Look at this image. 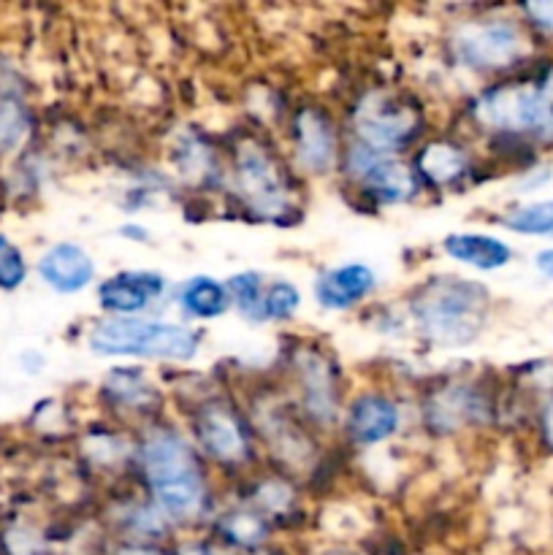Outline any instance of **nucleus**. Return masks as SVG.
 Wrapping results in <instances>:
<instances>
[{
  "label": "nucleus",
  "instance_id": "16",
  "mask_svg": "<svg viewBox=\"0 0 553 555\" xmlns=\"http://www.w3.org/2000/svg\"><path fill=\"white\" fill-rule=\"evenodd\" d=\"M374 274L369 266L350 263L331 269L314 285V296L325 309H350L372 293Z\"/></svg>",
  "mask_w": 553,
  "mask_h": 555
},
{
  "label": "nucleus",
  "instance_id": "12",
  "mask_svg": "<svg viewBox=\"0 0 553 555\" xmlns=\"http://www.w3.org/2000/svg\"><path fill=\"white\" fill-rule=\"evenodd\" d=\"M488 412L486 396L470 385H450L426 401V426L437 434L459 431L464 423H477Z\"/></svg>",
  "mask_w": 553,
  "mask_h": 555
},
{
  "label": "nucleus",
  "instance_id": "7",
  "mask_svg": "<svg viewBox=\"0 0 553 555\" xmlns=\"http://www.w3.org/2000/svg\"><path fill=\"white\" fill-rule=\"evenodd\" d=\"M450 52L472 70H499L518 63L526 52V38L507 20H472L450 36Z\"/></svg>",
  "mask_w": 553,
  "mask_h": 555
},
{
  "label": "nucleus",
  "instance_id": "22",
  "mask_svg": "<svg viewBox=\"0 0 553 555\" xmlns=\"http://www.w3.org/2000/svg\"><path fill=\"white\" fill-rule=\"evenodd\" d=\"M30 117L16 92L0 90V152H11L25 141Z\"/></svg>",
  "mask_w": 553,
  "mask_h": 555
},
{
  "label": "nucleus",
  "instance_id": "32",
  "mask_svg": "<svg viewBox=\"0 0 553 555\" xmlns=\"http://www.w3.org/2000/svg\"><path fill=\"white\" fill-rule=\"evenodd\" d=\"M526 14L535 20V25L553 33V3H529L526 5Z\"/></svg>",
  "mask_w": 553,
  "mask_h": 555
},
{
  "label": "nucleus",
  "instance_id": "5",
  "mask_svg": "<svg viewBox=\"0 0 553 555\" xmlns=\"http://www.w3.org/2000/svg\"><path fill=\"white\" fill-rule=\"evenodd\" d=\"M352 122H356L361 144L383 152V155H396L421 135L423 114L407 98L374 90L361 98L356 114H352Z\"/></svg>",
  "mask_w": 553,
  "mask_h": 555
},
{
  "label": "nucleus",
  "instance_id": "30",
  "mask_svg": "<svg viewBox=\"0 0 553 555\" xmlns=\"http://www.w3.org/2000/svg\"><path fill=\"white\" fill-rule=\"evenodd\" d=\"M535 87L537 101H540L542 130H545V139H553V68L542 74L540 79H535Z\"/></svg>",
  "mask_w": 553,
  "mask_h": 555
},
{
  "label": "nucleus",
  "instance_id": "10",
  "mask_svg": "<svg viewBox=\"0 0 553 555\" xmlns=\"http://www.w3.org/2000/svg\"><path fill=\"white\" fill-rule=\"evenodd\" d=\"M293 141L301 168L309 173H329L339 163V133L323 108H298L293 119Z\"/></svg>",
  "mask_w": 553,
  "mask_h": 555
},
{
  "label": "nucleus",
  "instance_id": "1",
  "mask_svg": "<svg viewBox=\"0 0 553 555\" xmlns=\"http://www.w3.org/2000/svg\"><path fill=\"white\" fill-rule=\"evenodd\" d=\"M136 461L152 499L171 524H195L206 513V472L182 434L173 428H150L136 448Z\"/></svg>",
  "mask_w": 553,
  "mask_h": 555
},
{
  "label": "nucleus",
  "instance_id": "9",
  "mask_svg": "<svg viewBox=\"0 0 553 555\" xmlns=\"http://www.w3.org/2000/svg\"><path fill=\"white\" fill-rule=\"evenodd\" d=\"M345 171L361 184L369 198H377L383 204H401L417 193L415 168L401 163L396 155L369 150L361 141L345 152Z\"/></svg>",
  "mask_w": 553,
  "mask_h": 555
},
{
  "label": "nucleus",
  "instance_id": "2",
  "mask_svg": "<svg viewBox=\"0 0 553 555\" xmlns=\"http://www.w3.org/2000/svg\"><path fill=\"white\" fill-rule=\"evenodd\" d=\"M410 312L423 339L437 347H464L486 325L488 291L459 276H434L412 293Z\"/></svg>",
  "mask_w": 553,
  "mask_h": 555
},
{
  "label": "nucleus",
  "instance_id": "8",
  "mask_svg": "<svg viewBox=\"0 0 553 555\" xmlns=\"http://www.w3.org/2000/svg\"><path fill=\"white\" fill-rule=\"evenodd\" d=\"M291 372L301 393L304 415L318 426H334L339 417V369L318 347H296L291 358Z\"/></svg>",
  "mask_w": 553,
  "mask_h": 555
},
{
  "label": "nucleus",
  "instance_id": "26",
  "mask_svg": "<svg viewBox=\"0 0 553 555\" xmlns=\"http://www.w3.org/2000/svg\"><path fill=\"white\" fill-rule=\"evenodd\" d=\"M177 163L182 168L184 177H206V171H215V155L209 152V146L198 139V135H188L182 144L177 146Z\"/></svg>",
  "mask_w": 553,
  "mask_h": 555
},
{
  "label": "nucleus",
  "instance_id": "31",
  "mask_svg": "<svg viewBox=\"0 0 553 555\" xmlns=\"http://www.w3.org/2000/svg\"><path fill=\"white\" fill-rule=\"evenodd\" d=\"M114 555H171L168 551H163L157 542H123V545L114 551Z\"/></svg>",
  "mask_w": 553,
  "mask_h": 555
},
{
  "label": "nucleus",
  "instance_id": "18",
  "mask_svg": "<svg viewBox=\"0 0 553 555\" xmlns=\"http://www.w3.org/2000/svg\"><path fill=\"white\" fill-rule=\"evenodd\" d=\"M103 399L117 412H130V415H139V412L152 410L157 404L155 388L146 383L139 369L108 372V377L103 379Z\"/></svg>",
  "mask_w": 553,
  "mask_h": 555
},
{
  "label": "nucleus",
  "instance_id": "36",
  "mask_svg": "<svg viewBox=\"0 0 553 555\" xmlns=\"http://www.w3.org/2000/svg\"><path fill=\"white\" fill-rule=\"evenodd\" d=\"M320 555H356L352 551H325V553H320Z\"/></svg>",
  "mask_w": 553,
  "mask_h": 555
},
{
  "label": "nucleus",
  "instance_id": "33",
  "mask_svg": "<svg viewBox=\"0 0 553 555\" xmlns=\"http://www.w3.org/2000/svg\"><path fill=\"white\" fill-rule=\"evenodd\" d=\"M171 555H220V551H217L211 542L195 540V542H184V545H179Z\"/></svg>",
  "mask_w": 553,
  "mask_h": 555
},
{
  "label": "nucleus",
  "instance_id": "23",
  "mask_svg": "<svg viewBox=\"0 0 553 555\" xmlns=\"http://www.w3.org/2000/svg\"><path fill=\"white\" fill-rule=\"evenodd\" d=\"M263 285H260V276L253 274V271H244V274H236L228 280V298L236 304L239 312L247 320H266L263 318Z\"/></svg>",
  "mask_w": 553,
  "mask_h": 555
},
{
  "label": "nucleus",
  "instance_id": "21",
  "mask_svg": "<svg viewBox=\"0 0 553 555\" xmlns=\"http://www.w3.org/2000/svg\"><path fill=\"white\" fill-rule=\"evenodd\" d=\"M179 304H182L190 318L211 320L226 312L231 298H228V287L211 280V276H193V280L184 282L182 293H179Z\"/></svg>",
  "mask_w": 553,
  "mask_h": 555
},
{
  "label": "nucleus",
  "instance_id": "25",
  "mask_svg": "<svg viewBox=\"0 0 553 555\" xmlns=\"http://www.w3.org/2000/svg\"><path fill=\"white\" fill-rule=\"evenodd\" d=\"M3 555H54L52 542L38 529L25 524H14L3 531Z\"/></svg>",
  "mask_w": 553,
  "mask_h": 555
},
{
  "label": "nucleus",
  "instance_id": "4",
  "mask_svg": "<svg viewBox=\"0 0 553 555\" xmlns=\"http://www.w3.org/2000/svg\"><path fill=\"white\" fill-rule=\"evenodd\" d=\"M201 347L198 331L179 323L160 320L112 318L90 331V350L98 356H133L166 358V361H190Z\"/></svg>",
  "mask_w": 553,
  "mask_h": 555
},
{
  "label": "nucleus",
  "instance_id": "6",
  "mask_svg": "<svg viewBox=\"0 0 553 555\" xmlns=\"http://www.w3.org/2000/svg\"><path fill=\"white\" fill-rule=\"evenodd\" d=\"M193 437L201 453L220 466H247L255 455V434L236 406L226 399H206L193 412Z\"/></svg>",
  "mask_w": 553,
  "mask_h": 555
},
{
  "label": "nucleus",
  "instance_id": "14",
  "mask_svg": "<svg viewBox=\"0 0 553 555\" xmlns=\"http://www.w3.org/2000/svg\"><path fill=\"white\" fill-rule=\"evenodd\" d=\"M399 406L380 393L358 396L347 412V434L356 444H380L399 428Z\"/></svg>",
  "mask_w": 553,
  "mask_h": 555
},
{
  "label": "nucleus",
  "instance_id": "29",
  "mask_svg": "<svg viewBox=\"0 0 553 555\" xmlns=\"http://www.w3.org/2000/svg\"><path fill=\"white\" fill-rule=\"evenodd\" d=\"M27 263L22 258L20 247L9 238L0 236V291H16L25 282Z\"/></svg>",
  "mask_w": 553,
  "mask_h": 555
},
{
  "label": "nucleus",
  "instance_id": "24",
  "mask_svg": "<svg viewBox=\"0 0 553 555\" xmlns=\"http://www.w3.org/2000/svg\"><path fill=\"white\" fill-rule=\"evenodd\" d=\"M504 225L518 233H540V236H553V201L542 204L520 206L504 217Z\"/></svg>",
  "mask_w": 553,
  "mask_h": 555
},
{
  "label": "nucleus",
  "instance_id": "34",
  "mask_svg": "<svg viewBox=\"0 0 553 555\" xmlns=\"http://www.w3.org/2000/svg\"><path fill=\"white\" fill-rule=\"evenodd\" d=\"M542 439H545L548 448L553 450V399L548 401L545 410H542Z\"/></svg>",
  "mask_w": 553,
  "mask_h": 555
},
{
  "label": "nucleus",
  "instance_id": "11",
  "mask_svg": "<svg viewBox=\"0 0 553 555\" xmlns=\"http://www.w3.org/2000/svg\"><path fill=\"white\" fill-rule=\"evenodd\" d=\"M166 280L155 271H123V274L108 276L98 287V301L101 309L117 314V318H130V314L144 312L152 301L163 296Z\"/></svg>",
  "mask_w": 553,
  "mask_h": 555
},
{
  "label": "nucleus",
  "instance_id": "35",
  "mask_svg": "<svg viewBox=\"0 0 553 555\" xmlns=\"http://www.w3.org/2000/svg\"><path fill=\"white\" fill-rule=\"evenodd\" d=\"M537 269L553 280V249H545V253L537 255Z\"/></svg>",
  "mask_w": 553,
  "mask_h": 555
},
{
  "label": "nucleus",
  "instance_id": "3",
  "mask_svg": "<svg viewBox=\"0 0 553 555\" xmlns=\"http://www.w3.org/2000/svg\"><path fill=\"white\" fill-rule=\"evenodd\" d=\"M233 190L249 215L276 222L296 215V179L274 150L258 139L239 141L233 150Z\"/></svg>",
  "mask_w": 553,
  "mask_h": 555
},
{
  "label": "nucleus",
  "instance_id": "28",
  "mask_svg": "<svg viewBox=\"0 0 553 555\" xmlns=\"http://www.w3.org/2000/svg\"><path fill=\"white\" fill-rule=\"evenodd\" d=\"M301 296L291 282H276L263 296V318L266 320H287L296 314Z\"/></svg>",
  "mask_w": 553,
  "mask_h": 555
},
{
  "label": "nucleus",
  "instance_id": "17",
  "mask_svg": "<svg viewBox=\"0 0 553 555\" xmlns=\"http://www.w3.org/2000/svg\"><path fill=\"white\" fill-rule=\"evenodd\" d=\"M266 415H260V437L274 448V453L280 455L285 464L304 466L312 461V444H309L307 434L298 428V423L287 415L282 406H271L263 410Z\"/></svg>",
  "mask_w": 553,
  "mask_h": 555
},
{
  "label": "nucleus",
  "instance_id": "13",
  "mask_svg": "<svg viewBox=\"0 0 553 555\" xmlns=\"http://www.w3.org/2000/svg\"><path fill=\"white\" fill-rule=\"evenodd\" d=\"M38 274L52 291L68 296V293H79L90 285L95 276V263L76 244H54L38 260Z\"/></svg>",
  "mask_w": 553,
  "mask_h": 555
},
{
  "label": "nucleus",
  "instance_id": "15",
  "mask_svg": "<svg viewBox=\"0 0 553 555\" xmlns=\"http://www.w3.org/2000/svg\"><path fill=\"white\" fill-rule=\"evenodd\" d=\"M470 168L472 157L455 141H428L415 157V177L434 184V188H450V184L461 182L470 173Z\"/></svg>",
  "mask_w": 553,
  "mask_h": 555
},
{
  "label": "nucleus",
  "instance_id": "20",
  "mask_svg": "<svg viewBox=\"0 0 553 555\" xmlns=\"http://www.w3.org/2000/svg\"><path fill=\"white\" fill-rule=\"evenodd\" d=\"M215 529L226 545L236 547L242 553H255L266 547L271 534L269 518L260 515L258 509H233V513L217 518Z\"/></svg>",
  "mask_w": 553,
  "mask_h": 555
},
{
  "label": "nucleus",
  "instance_id": "27",
  "mask_svg": "<svg viewBox=\"0 0 553 555\" xmlns=\"http://www.w3.org/2000/svg\"><path fill=\"white\" fill-rule=\"evenodd\" d=\"M258 504L260 515H285L293 507V491L282 480H263L255 488L253 507Z\"/></svg>",
  "mask_w": 553,
  "mask_h": 555
},
{
  "label": "nucleus",
  "instance_id": "19",
  "mask_svg": "<svg viewBox=\"0 0 553 555\" xmlns=\"http://www.w3.org/2000/svg\"><path fill=\"white\" fill-rule=\"evenodd\" d=\"M442 247L459 263L475 266L483 271L502 269L510 260L507 244L493 236H483V233H450V236H445Z\"/></svg>",
  "mask_w": 553,
  "mask_h": 555
}]
</instances>
